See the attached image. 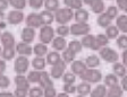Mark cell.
<instances>
[{
    "label": "cell",
    "instance_id": "1",
    "mask_svg": "<svg viewBox=\"0 0 127 97\" xmlns=\"http://www.w3.org/2000/svg\"><path fill=\"white\" fill-rule=\"evenodd\" d=\"M79 77H81L83 81H86L89 84H98L102 79V74L95 68H86L83 74L79 75Z\"/></svg>",
    "mask_w": 127,
    "mask_h": 97
},
{
    "label": "cell",
    "instance_id": "2",
    "mask_svg": "<svg viewBox=\"0 0 127 97\" xmlns=\"http://www.w3.org/2000/svg\"><path fill=\"white\" fill-rule=\"evenodd\" d=\"M55 19L56 21L60 25H64V24H67L68 21H70L73 19V16H74V13H73V9L70 8H58L56 10L55 15Z\"/></svg>",
    "mask_w": 127,
    "mask_h": 97
},
{
    "label": "cell",
    "instance_id": "3",
    "mask_svg": "<svg viewBox=\"0 0 127 97\" xmlns=\"http://www.w3.org/2000/svg\"><path fill=\"white\" fill-rule=\"evenodd\" d=\"M99 54H100L102 60H104L106 62H109V63L117 62L119 59L118 53H117L115 50L108 47L107 45L106 46H102L101 49H99Z\"/></svg>",
    "mask_w": 127,
    "mask_h": 97
},
{
    "label": "cell",
    "instance_id": "4",
    "mask_svg": "<svg viewBox=\"0 0 127 97\" xmlns=\"http://www.w3.org/2000/svg\"><path fill=\"white\" fill-rule=\"evenodd\" d=\"M91 31V26L87 23H75L69 27V34L74 36H84L89 34Z\"/></svg>",
    "mask_w": 127,
    "mask_h": 97
},
{
    "label": "cell",
    "instance_id": "5",
    "mask_svg": "<svg viewBox=\"0 0 127 97\" xmlns=\"http://www.w3.org/2000/svg\"><path fill=\"white\" fill-rule=\"evenodd\" d=\"M29 67L30 61L27 59V57H25V55H19L15 60V63H14V70L17 75H25L29 71Z\"/></svg>",
    "mask_w": 127,
    "mask_h": 97
},
{
    "label": "cell",
    "instance_id": "6",
    "mask_svg": "<svg viewBox=\"0 0 127 97\" xmlns=\"http://www.w3.org/2000/svg\"><path fill=\"white\" fill-rule=\"evenodd\" d=\"M55 37V29L50 25H42L40 29V41L41 43L49 44Z\"/></svg>",
    "mask_w": 127,
    "mask_h": 97
},
{
    "label": "cell",
    "instance_id": "7",
    "mask_svg": "<svg viewBox=\"0 0 127 97\" xmlns=\"http://www.w3.org/2000/svg\"><path fill=\"white\" fill-rule=\"evenodd\" d=\"M65 70H66V62L60 59V60L56 63V64H53L52 68H51V70H50L51 78L60 79L61 76H63V74L65 72Z\"/></svg>",
    "mask_w": 127,
    "mask_h": 97
},
{
    "label": "cell",
    "instance_id": "8",
    "mask_svg": "<svg viewBox=\"0 0 127 97\" xmlns=\"http://www.w3.org/2000/svg\"><path fill=\"white\" fill-rule=\"evenodd\" d=\"M7 20H8V24H10V25H18V24H21L24 20L23 11L17 10V9L9 11V14L7 15Z\"/></svg>",
    "mask_w": 127,
    "mask_h": 97
},
{
    "label": "cell",
    "instance_id": "9",
    "mask_svg": "<svg viewBox=\"0 0 127 97\" xmlns=\"http://www.w3.org/2000/svg\"><path fill=\"white\" fill-rule=\"evenodd\" d=\"M81 44H82L83 47H86V49H92V50H99L100 46L96 43V39H95V36L90 34H86L83 36L82 41H81Z\"/></svg>",
    "mask_w": 127,
    "mask_h": 97
},
{
    "label": "cell",
    "instance_id": "10",
    "mask_svg": "<svg viewBox=\"0 0 127 97\" xmlns=\"http://www.w3.org/2000/svg\"><path fill=\"white\" fill-rule=\"evenodd\" d=\"M25 23H26V26L32 27V28H39V27L42 26V21H41V18H40V15L35 13L30 14L26 17Z\"/></svg>",
    "mask_w": 127,
    "mask_h": 97
},
{
    "label": "cell",
    "instance_id": "11",
    "mask_svg": "<svg viewBox=\"0 0 127 97\" xmlns=\"http://www.w3.org/2000/svg\"><path fill=\"white\" fill-rule=\"evenodd\" d=\"M15 51L19 55H25V57H30L33 53V50H32V47L30 46L29 43H25L23 41L21 43L15 44Z\"/></svg>",
    "mask_w": 127,
    "mask_h": 97
},
{
    "label": "cell",
    "instance_id": "12",
    "mask_svg": "<svg viewBox=\"0 0 127 97\" xmlns=\"http://www.w3.org/2000/svg\"><path fill=\"white\" fill-rule=\"evenodd\" d=\"M0 39H1V44L3 47H15V37L9 32H3L0 35Z\"/></svg>",
    "mask_w": 127,
    "mask_h": 97
},
{
    "label": "cell",
    "instance_id": "13",
    "mask_svg": "<svg viewBox=\"0 0 127 97\" xmlns=\"http://www.w3.org/2000/svg\"><path fill=\"white\" fill-rule=\"evenodd\" d=\"M21 37H22V41H23V42L31 44V43L34 41V39H35V31H34V28L29 27V26H26L25 28H23L22 34H21Z\"/></svg>",
    "mask_w": 127,
    "mask_h": 97
},
{
    "label": "cell",
    "instance_id": "14",
    "mask_svg": "<svg viewBox=\"0 0 127 97\" xmlns=\"http://www.w3.org/2000/svg\"><path fill=\"white\" fill-rule=\"evenodd\" d=\"M15 84H16V88L17 89L24 90V92H29L30 84H29L27 78L24 75H17L15 77Z\"/></svg>",
    "mask_w": 127,
    "mask_h": 97
},
{
    "label": "cell",
    "instance_id": "15",
    "mask_svg": "<svg viewBox=\"0 0 127 97\" xmlns=\"http://www.w3.org/2000/svg\"><path fill=\"white\" fill-rule=\"evenodd\" d=\"M37 82L40 84L41 88H47V87L53 86V81H52V79L50 78V75L48 74V72H45V71L40 72V78Z\"/></svg>",
    "mask_w": 127,
    "mask_h": 97
},
{
    "label": "cell",
    "instance_id": "16",
    "mask_svg": "<svg viewBox=\"0 0 127 97\" xmlns=\"http://www.w3.org/2000/svg\"><path fill=\"white\" fill-rule=\"evenodd\" d=\"M73 17L75 18L76 23H86V21L89 20L90 15H89L87 10H85L83 8H78V9H76V11H75Z\"/></svg>",
    "mask_w": 127,
    "mask_h": 97
},
{
    "label": "cell",
    "instance_id": "17",
    "mask_svg": "<svg viewBox=\"0 0 127 97\" xmlns=\"http://www.w3.org/2000/svg\"><path fill=\"white\" fill-rule=\"evenodd\" d=\"M71 71L74 75H81L83 74L85 71V69L87 68L86 64H85L83 61H79V60H76V61H71Z\"/></svg>",
    "mask_w": 127,
    "mask_h": 97
},
{
    "label": "cell",
    "instance_id": "18",
    "mask_svg": "<svg viewBox=\"0 0 127 97\" xmlns=\"http://www.w3.org/2000/svg\"><path fill=\"white\" fill-rule=\"evenodd\" d=\"M51 43H52V47L56 51H64L67 46L66 39H64V37H61V36H57L56 39L53 37V39L51 41Z\"/></svg>",
    "mask_w": 127,
    "mask_h": 97
},
{
    "label": "cell",
    "instance_id": "19",
    "mask_svg": "<svg viewBox=\"0 0 127 97\" xmlns=\"http://www.w3.org/2000/svg\"><path fill=\"white\" fill-rule=\"evenodd\" d=\"M39 15H40V18H41V21H42V25H51L55 21V16L49 10L41 11Z\"/></svg>",
    "mask_w": 127,
    "mask_h": 97
},
{
    "label": "cell",
    "instance_id": "20",
    "mask_svg": "<svg viewBox=\"0 0 127 97\" xmlns=\"http://www.w3.org/2000/svg\"><path fill=\"white\" fill-rule=\"evenodd\" d=\"M124 90L122 89L120 85H114L109 88V90H107V95L106 96H109V97H120L124 95Z\"/></svg>",
    "mask_w": 127,
    "mask_h": 97
},
{
    "label": "cell",
    "instance_id": "21",
    "mask_svg": "<svg viewBox=\"0 0 127 97\" xmlns=\"http://www.w3.org/2000/svg\"><path fill=\"white\" fill-rule=\"evenodd\" d=\"M45 66H47V61L43 57H36L35 59L32 60V67L37 71H42L44 70Z\"/></svg>",
    "mask_w": 127,
    "mask_h": 97
},
{
    "label": "cell",
    "instance_id": "22",
    "mask_svg": "<svg viewBox=\"0 0 127 97\" xmlns=\"http://www.w3.org/2000/svg\"><path fill=\"white\" fill-rule=\"evenodd\" d=\"M32 50L36 57H44L48 53L47 44H44V43H37L34 45V47H32Z\"/></svg>",
    "mask_w": 127,
    "mask_h": 97
},
{
    "label": "cell",
    "instance_id": "23",
    "mask_svg": "<svg viewBox=\"0 0 127 97\" xmlns=\"http://www.w3.org/2000/svg\"><path fill=\"white\" fill-rule=\"evenodd\" d=\"M84 63L86 64L87 68H98V67L100 66V58L95 54L89 55V57L85 59Z\"/></svg>",
    "mask_w": 127,
    "mask_h": 97
},
{
    "label": "cell",
    "instance_id": "24",
    "mask_svg": "<svg viewBox=\"0 0 127 97\" xmlns=\"http://www.w3.org/2000/svg\"><path fill=\"white\" fill-rule=\"evenodd\" d=\"M111 20H112V19H111L106 13H101L100 15H99L98 19H96V23H98V25L100 27L106 28L109 25H111Z\"/></svg>",
    "mask_w": 127,
    "mask_h": 97
},
{
    "label": "cell",
    "instance_id": "25",
    "mask_svg": "<svg viewBox=\"0 0 127 97\" xmlns=\"http://www.w3.org/2000/svg\"><path fill=\"white\" fill-rule=\"evenodd\" d=\"M76 93H78L79 96H87L91 93V85L89 82L84 81L82 84H79L76 87Z\"/></svg>",
    "mask_w": 127,
    "mask_h": 97
},
{
    "label": "cell",
    "instance_id": "26",
    "mask_svg": "<svg viewBox=\"0 0 127 97\" xmlns=\"http://www.w3.org/2000/svg\"><path fill=\"white\" fill-rule=\"evenodd\" d=\"M116 18H117V20H116L117 26L116 27L120 32H123V33H126V32H127V17H126V15L124 14V15L117 16Z\"/></svg>",
    "mask_w": 127,
    "mask_h": 97
},
{
    "label": "cell",
    "instance_id": "27",
    "mask_svg": "<svg viewBox=\"0 0 127 97\" xmlns=\"http://www.w3.org/2000/svg\"><path fill=\"white\" fill-rule=\"evenodd\" d=\"M112 71H114V74L116 75L117 77H120V78L126 76V67H125V64H123V63H119L118 61L114 62Z\"/></svg>",
    "mask_w": 127,
    "mask_h": 97
},
{
    "label": "cell",
    "instance_id": "28",
    "mask_svg": "<svg viewBox=\"0 0 127 97\" xmlns=\"http://www.w3.org/2000/svg\"><path fill=\"white\" fill-rule=\"evenodd\" d=\"M90 7L94 14H101L104 11V2H103V0H93L90 3Z\"/></svg>",
    "mask_w": 127,
    "mask_h": 97
},
{
    "label": "cell",
    "instance_id": "29",
    "mask_svg": "<svg viewBox=\"0 0 127 97\" xmlns=\"http://www.w3.org/2000/svg\"><path fill=\"white\" fill-rule=\"evenodd\" d=\"M15 54H16L15 47H3L2 51H1V58L5 61L13 60Z\"/></svg>",
    "mask_w": 127,
    "mask_h": 97
},
{
    "label": "cell",
    "instance_id": "30",
    "mask_svg": "<svg viewBox=\"0 0 127 97\" xmlns=\"http://www.w3.org/2000/svg\"><path fill=\"white\" fill-rule=\"evenodd\" d=\"M90 95L92 97H104L107 95L106 85H98V86L90 93Z\"/></svg>",
    "mask_w": 127,
    "mask_h": 97
},
{
    "label": "cell",
    "instance_id": "31",
    "mask_svg": "<svg viewBox=\"0 0 127 97\" xmlns=\"http://www.w3.org/2000/svg\"><path fill=\"white\" fill-rule=\"evenodd\" d=\"M75 55H76V53H75L74 51H71L69 47H66V49L63 51V55H61L63 59H61V60H64L66 63H70L71 61H74Z\"/></svg>",
    "mask_w": 127,
    "mask_h": 97
},
{
    "label": "cell",
    "instance_id": "32",
    "mask_svg": "<svg viewBox=\"0 0 127 97\" xmlns=\"http://www.w3.org/2000/svg\"><path fill=\"white\" fill-rule=\"evenodd\" d=\"M47 63L48 64H50V66H53V64H56V63L58 62L59 60L61 59L60 54H59L58 52H56V51H52V52H49L47 53Z\"/></svg>",
    "mask_w": 127,
    "mask_h": 97
},
{
    "label": "cell",
    "instance_id": "33",
    "mask_svg": "<svg viewBox=\"0 0 127 97\" xmlns=\"http://www.w3.org/2000/svg\"><path fill=\"white\" fill-rule=\"evenodd\" d=\"M8 3L14 8V9H17V10H23L26 7L27 1L26 0H8Z\"/></svg>",
    "mask_w": 127,
    "mask_h": 97
},
{
    "label": "cell",
    "instance_id": "34",
    "mask_svg": "<svg viewBox=\"0 0 127 97\" xmlns=\"http://www.w3.org/2000/svg\"><path fill=\"white\" fill-rule=\"evenodd\" d=\"M43 6L45 7V10L56 11L59 8V0H44Z\"/></svg>",
    "mask_w": 127,
    "mask_h": 97
},
{
    "label": "cell",
    "instance_id": "35",
    "mask_svg": "<svg viewBox=\"0 0 127 97\" xmlns=\"http://www.w3.org/2000/svg\"><path fill=\"white\" fill-rule=\"evenodd\" d=\"M106 36L108 37L109 39H116L117 36H118L119 34V29L117 28L116 26H111V25H109L108 27H106Z\"/></svg>",
    "mask_w": 127,
    "mask_h": 97
},
{
    "label": "cell",
    "instance_id": "36",
    "mask_svg": "<svg viewBox=\"0 0 127 97\" xmlns=\"http://www.w3.org/2000/svg\"><path fill=\"white\" fill-rule=\"evenodd\" d=\"M64 2L70 9H78V8H82L83 6L82 0H64Z\"/></svg>",
    "mask_w": 127,
    "mask_h": 97
},
{
    "label": "cell",
    "instance_id": "37",
    "mask_svg": "<svg viewBox=\"0 0 127 97\" xmlns=\"http://www.w3.org/2000/svg\"><path fill=\"white\" fill-rule=\"evenodd\" d=\"M118 84V77L116 76V75H107L106 77H104V85L108 87H111L114 86V85H117Z\"/></svg>",
    "mask_w": 127,
    "mask_h": 97
},
{
    "label": "cell",
    "instance_id": "38",
    "mask_svg": "<svg viewBox=\"0 0 127 97\" xmlns=\"http://www.w3.org/2000/svg\"><path fill=\"white\" fill-rule=\"evenodd\" d=\"M95 39H96V43H98V45L100 46V49L102 46L108 45V43H109V39L106 36V34H98L95 36Z\"/></svg>",
    "mask_w": 127,
    "mask_h": 97
},
{
    "label": "cell",
    "instance_id": "39",
    "mask_svg": "<svg viewBox=\"0 0 127 97\" xmlns=\"http://www.w3.org/2000/svg\"><path fill=\"white\" fill-rule=\"evenodd\" d=\"M63 78L64 84H74L75 80H76V77L73 72H66V74H63L61 76Z\"/></svg>",
    "mask_w": 127,
    "mask_h": 97
},
{
    "label": "cell",
    "instance_id": "40",
    "mask_svg": "<svg viewBox=\"0 0 127 97\" xmlns=\"http://www.w3.org/2000/svg\"><path fill=\"white\" fill-rule=\"evenodd\" d=\"M68 47L70 49L71 51H74L75 53H79L81 51H82V44H81V42L79 41H76V39H74V41H71V42H69L68 44Z\"/></svg>",
    "mask_w": 127,
    "mask_h": 97
},
{
    "label": "cell",
    "instance_id": "41",
    "mask_svg": "<svg viewBox=\"0 0 127 97\" xmlns=\"http://www.w3.org/2000/svg\"><path fill=\"white\" fill-rule=\"evenodd\" d=\"M27 93H29V96H31V97H42L43 96V89L41 87H33Z\"/></svg>",
    "mask_w": 127,
    "mask_h": 97
},
{
    "label": "cell",
    "instance_id": "42",
    "mask_svg": "<svg viewBox=\"0 0 127 97\" xmlns=\"http://www.w3.org/2000/svg\"><path fill=\"white\" fill-rule=\"evenodd\" d=\"M56 32H57L58 36L65 37V36H67V35L69 34V27L66 26V24H64V25H60L58 28L56 29Z\"/></svg>",
    "mask_w": 127,
    "mask_h": 97
},
{
    "label": "cell",
    "instance_id": "43",
    "mask_svg": "<svg viewBox=\"0 0 127 97\" xmlns=\"http://www.w3.org/2000/svg\"><path fill=\"white\" fill-rule=\"evenodd\" d=\"M26 78L29 80V82H37L40 78V71H37V70L31 71V72H29Z\"/></svg>",
    "mask_w": 127,
    "mask_h": 97
},
{
    "label": "cell",
    "instance_id": "44",
    "mask_svg": "<svg viewBox=\"0 0 127 97\" xmlns=\"http://www.w3.org/2000/svg\"><path fill=\"white\" fill-rule=\"evenodd\" d=\"M43 3H44V0H29V5L32 9L37 10V9H41L43 7Z\"/></svg>",
    "mask_w": 127,
    "mask_h": 97
},
{
    "label": "cell",
    "instance_id": "45",
    "mask_svg": "<svg viewBox=\"0 0 127 97\" xmlns=\"http://www.w3.org/2000/svg\"><path fill=\"white\" fill-rule=\"evenodd\" d=\"M117 45L119 46V49L126 50L127 47V36L126 35H122V36H117Z\"/></svg>",
    "mask_w": 127,
    "mask_h": 97
},
{
    "label": "cell",
    "instance_id": "46",
    "mask_svg": "<svg viewBox=\"0 0 127 97\" xmlns=\"http://www.w3.org/2000/svg\"><path fill=\"white\" fill-rule=\"evenodd\" d=\"M10 86V80H9V78H8L7 76H5V75H0V88L1 89H6V88H8V87Z\"/></svg>",
    "mask_w": 127,
    "mask_h": 97
},
{
    "label": "cell",
    "instance_id": "47",
    "mask_svg": "<svg viewBox=\"0 0 127 97\" xmlns=\"http://www.w3.org/2000/svg\"><path fill=\"white\" fill-rule=\"evenodd\" d=\"M106 14L110 17L111 19H115L117 16H118V8L115 7V6H110V7L107 8Z\"/></svg>",
    "mask_w": 127,
    "mask_h": 97
},
{
    "label": "cell",
    "instance_id": "48",
    "mask_svg": "<svg viewBox=\"0 0 127 97\" xmlns=\"http://www.w3.org/2000/svg\"><path fill=\"white\" fill-rule=\"evenodd\" d=\"M43 96H45V97H56L57 96V92H56V89L53 88V86L44 88V90H43Z\"/></svg>",
    "mask_w": 127,
    "mask_h": 97
},
{
    "label": "cell",
    "instance_id": "49",
    "mask_svg": "<svg viewBox=\"0 0 127 97\" xmlns=\"http://www.w3.org/2000/svg\"><path fill=\"white\" fill-rule=\"evenodd\" d=\"M64 92L66 93V94H74V93H76V87L74 86L73 84H65L63 87Z\"/></svg>",
    "mask_w": 127,
    "mask_h": 97
},
{
    "label": "cell",
    "instance_id": "50",
    "mask_svg": "<svg viewBox=\"0 0 127 97\" xmlns=\"http://www.w3.org/2000/svg\"><path fill=\"white\" fill-rule=\"evenodd\" d=\"M117 1V6L120 10L123 11H127V0H116Z\"/></svg>",
    "mask_w": 127,
    "mask_h": 97
},
{
    "label": "cell",
    "instance_id": "51",
    "mask_svg": "<svg viewBox=\"0 0 127 97\" xmlns=\"http://www.w3.org/2000/svg\"><path fill=\"white\" fill-rule=\"evenodd\" d=\"M26 95H27V92H24V90H21V89H17V88H16L14 96H16V97H25Z\"/></svg>",
    "mask_w": 127,
    "mask_h": 97
},
{
    "label": "cell",
    "instance_id": "52",
    "mask_svg": "<svg viewBox=\"0 0 127 97\" xmlns=\"http://www.w3.org/2000/svg\"><path fill=\"white\" fill-rule=\"evenodd\" d=\"M8 6H9L8 0H0V10L1 11L6 10V9L8 8Z\"/></svg>",
    "mask_w": 127,
    "mask_h": 97
},
{
    "label": "cell",
    "instance_id": "53",
    "mask_svg": "<svg viewBox=\"0 0 127 97\" xmlns=\"http://www.w3.org/2000/svg\"><path fill=\"white\" fill-rule=\"evenodd\" d=\"M6 70V61L0 60V75H2Z\"/></svg>",
    "mask_w": 127,
    "mask_h": 97
},
{
    "label": "cell",
    "instance_id": "54",
    "mask_svg": "<svg viewBox=\"0 0 127 97\" xmlns=\"http://www.w3.org/2000/svg\"><path fill=\"white\" fill-rule=\"evenodd\" d=\"M123 78V80H122V89L124 90V92H126L127 90V85H126V81H127V77L126 76H124V77H122Z\"/></svg>",
    "mask_w": 127,
    "mask_h": 97
},
{
    "label": "cell",
    "instance_id": "55",
    "mask_svg": "<svg viewBox=\"0 0 127 97\" xmlns=\"http://www.w3.org/2000/svg\"><path fill=\"white\" fill-rule=\"evenodd\" d=\"M11 96H14V94H11V93H9V92L0 93V97H11Z\"/></svg>",
    "mask_w": 127,
    "mask_h": 97
},
{
    "label": "cell",
    "instance_id": "56",
    "mask_svg": "<svg viewBox=\"0 0 127 97\" xmlns=\"http://www.w3.org/2000/svg\"><path fill=\"white\" fill-rule=\"evenodd\" d=\"M126 55H127V53H126V50H124V52H123V64H125L126 66Z\"/></svg>",
    "mask_w": 127,
    "mask_h": 97
},
{
    "label": "cell",
    "instance_id": "57",
    "mask_svg": "<svg viewBox=\"0 0 127 97\" xmlns=\"http://www.w3.org/2000/svg\"><path fill=\"white\" fill-rule=\"evenodd\" d=\"M7 27V23H5V20L0 21V29H5Z\"/></svg>",
    "mask_w": 127,
    "mask_h": 97
},
{
    "label": "cell",
    "instance_id": "58",
    "mask_svg": "<svg viewBox=\"0 0 127 97\" xmlns=\"http://www.w3.org/2000/svg\"><path fill=\"white\" fill-rule=\"evenodd\" d=\"M5 18H6V15H5V14H3V11H1V10H0V21L5 20Z\"/></svg>",
    "mask_w": 127,
    "mask_h": 97
},
{
    "label": "cell",
    "instance_id": "59",
    "mask_svg": "<svg viewBox=\"0 0 127 97\" xmlns=\"http://www.w3.org/2000/svg\"><path fill=\"white\" fill-rule=\"evenodd\" d=\"M82 1H83V3H85V5H89V6H90V3L92 2L93 0H82Z\"/></svg>",
    "mask_w": 127,
    "mask_h": 97
},
{
    "label": "cell",
    "instance_id": "60",
    "mask_svg": "<svg viewBox=\"0 0 127 97\" xmlns=\"http://www.w3.org/2000/svg\"><path fill=\"white\" fill-rule=\"evenodd\" d=\"M57 96L58 97H68V94H66V93H65V94H57Z\"/></svg>",
    "mask_w": 127,
    "mask_h": 97
},
{
    "label": "cell",
    "instance_id": "61",
    "mask_svg": "<svg viewBox=\"0 0 127 97\" xmlns=\"http://www.w3.org/2000/svg\"><path fill=\"white\" fill-rule=\"evenodd\" d=\"M1 51L2 50H1V47H0V58H1Z\"/></svg>",
    "mask_w": 127,
    "mask_h": 97
},
{
    "label": "cell",
    "instance_id": "62",
    "mask_svg": "<svg viewBox=\"0 0 127 97\" xmlns=\"http://www.w3.org/2000/svg\"><path fill=\"white\" fill-rule=\"evenodd\" d=\"M0 35H1V32H0Z\"/></svg>",
    "mask_w": 127,
    "mask_h": 97
}]
</instances>
